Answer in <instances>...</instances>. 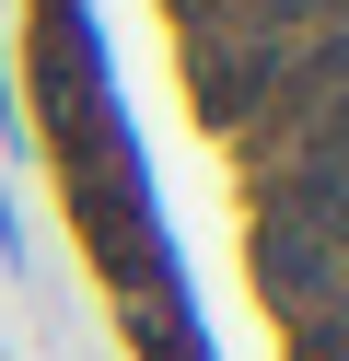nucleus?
<instances>
[{"mask_svg": "<svg viewBox=\"0 0 349 361\" xmlns=\"http://www.w3.org/2000/svg\"><path fill=\"white\" fill-rule=\"evenodd\" d=\"M291 210L314 221V233L349 245V82L314 105V128H302V175H291Z\"/></svg>", "mask_w": 349, "mask_h": 361, "instance_id": "f257e3e1", "label": "nucleus"}, {"mask_svg": "<svg viewBox=\"0 0 349 361\" xmlns=\"http://www.w3.org/2000/svg\"><path fill=\"white\" fill-rule=\"evenodd\" d=\"M256 268H268V291H279L291 314H326V291H338V233H314L302 210H268Z\"/></svg>", "mask_w": 349, "mask_h": 361, "instance_id": "f03ea898", "label": "nucleus"}]
</instances>
